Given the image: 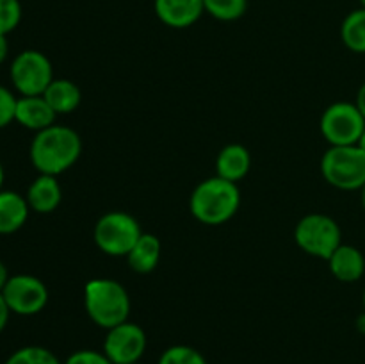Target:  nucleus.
<instances>
[{"label": "nucleus", "mask_w": 365, "mask_h": 364, "mask_svg": "<svg viewBox=\"0 0 365 364\" xmlns=\"http://www.w3.org/2000/svg\"><path fill=\"white\" fill-rule=\"evenodd\" d=\"M82 153V139L73 128L56 125L36 132L31 143V163L39 173L57 175L70 170Z\"/></svg>", "instance_id": "obj_1"}, {"label": "nucleus", "mask_w": 365, "mask_h": 364, "mask_svg": "<svg viewBox=\"0 0 365 364\" xmlns=\"http://www.w3.org/2000/svg\"><path fill=\"white\" fill-rule=\"evenodd\" d=\"M241 206V191L235 182L210 177L200 182L189 200L191 214L205 225H223L235 216Z\"/></svg>", "instance_id": "obj_2"}, {"label": "nucleus", "mask_w": 365, "mask_h": 364, "mask_svg": "<svg viewBox=\"0 0 365 364\" xmlns=\"http://www.w3.org/2000/svg\"><path fill=\"white\" fill-rule=\"evenodd\" d=\"M84 307L93 323L109 330L128 321L130 296L114 278H91L84 288Z\"/></svg>", "instance_id": "obj_3"}, {"label": "nucleus", "mask_w": 365, "mask_h": 364, "mask_svg": "<svg viewBox=\"0 0 365 364\" xmlns=\"http://www.w3.org/2000/svg\"><path fill=\"white\" fill-rule=\"evenodd\" d=\"M324 181L342 191L362 189L365 184V152L359 145L330 146L321 159Z\"/></svg>", "instance_id": "obj_4"}, {"label": "nucleus", "mask_w": 365, "mask_h": 364, "mask_svg": "<svg viewBox=\"0 0 365 364\" xmlns=\"http://www.w3.org/2000/svg\"><path fill=\"white\" fill-rule=\"evenodd\" d=\"M141 234V225L132 214L110 211L98 218L93 231V239L107 256L127 257Z\"/></svg>", "instance_id": "obj_5"}, {"label": "nucleus", "mask_w": 365, "mask_h": 364, "mask_svg": "<svg viewBox=\"0 0 365 364\" xmlns=\"http://www.w3.org/2000/svg\"><path fill=\"white\" fill-rule=\"evenodd\" d=\"M294 239L296 245L305 253L328 261L331 253L342 245V232L331 216L312 213L298 221Z\"/></svg>", "instance_id": "obj_6"}, {"label": "nucleus", "mask_w": 365, "mask_h": 364, "mask_svg": "<svg viewBox=\"0 0 365 364\" xmlns=\"http://www.w3.org/2000/svg\"><path fill=\"white\" fill-rule=\"evenodd\" d=\"M11 82L21 96H39L53 81V68L39 50H24L11 64Z\"/></svg>", "instance_id": "obj_7"}, {"label": "nucleus", "mask_w": 365, "mask_h": 364, "mask_svg": "<svg viewBox=\"0 0 365 364\" xmlns=\"http://www.w3.org/2000/svg\"><path fill=\"white\" fill-rule=\"evenodd\" d=\"M319 128L330 146L356 145L365 128V118L355 103L335 102L321 116Z\"/></svg>", "instance_id": "obj_8"}, {"label": "nucleus", "mask_w": 365, "mask_h": 364, "mask_svg": "<svg viewBox=\"0 0 365 364\" xmlns=\"http://www.w3.org/2000/svg\"><path fill=\"white\" fill-rule=\"evenodd\" d=\"M2 296L11 313L20 316L39 314L48 303V289L45 282L34 275H13L4 285Z\"/></svg>", "instance_id": "obj_9"}, {"label": "nucleus", "mask_w": 365, "mask_h": 364, "mask_svg": "<svg viewBox=\"0 0 365 364\" xmlns=\"http://www.w3.org/2000/svg\"><path fill=\"white\" fill-rule=\"evenodd\" d=\"M146 345L148 339L145 330L138 323L125 321L107 330L102 352L113 364H130L141 360L146 352Z\"/></svg>", "instance_id": "obj_10"}, {"label": "nucleus", "mask_w": 365, "mask_h": 364, "mask_svg": "<svg viewBox=\"0 0 365 364\" xmlns=\"http://www.w3.org/2000/svg\"><path fill=\"white\" fill-rule=\"evenodd\" d=\"M155 14L171 29H187L205 13L203 0H153Z\"/></svg>", "instance_id": "obj_11"}, {"label": "nucleus", "mask_w": 365, "mask_h": 364, "mask_svg": "<svg viewBox=\"0 0 365 364\" xmlns=\"http://www.w3.org/2000/svg\"><path fill=\"white\" fill-rule=\"evenodd\" d=\"M57 113L50 107L45 96H20L16 102V113H14V121L29 131H43L56 123Z\"/></svg>", "instance_id": "obj_12"}, {"label": "nucleus", "mask_w": 365, "mask_h": 364, "mask_svg": "<svg viewBox=\"0 0 365 364\" xmlns=\"http://www.w3.org/2000/svg\"><path fill=\"white\" fill-rule=\"evenodd\" d=\"M25 198L32 211L39 214H50L59 207L63 200V189L57 182V177L39 173V177L29 186Z\"/></svg>", "instance_id": "obj_13"}, {"label": "nucleus", "mask_w": 365, "mask_h": 364, "mask_svg": "<svg viewBox=\"0 0 365 364\" xmlns=\"http://www.w3.org/2000/svg\"><path fill=\"white\" fill-rule=\"evenodd\" d=\"M328 264H330L331 275L346 284L360 280L365 273L364 253L356 246L344 245V243L331 253Z\"/></svg>", "instance_id": "obj_14"}, {"label": "nucleus", "mask_w": 365, "mask_h": 364, "mask_svg": "<svg viewBox=\"0 0 365 364\" xmlns=\"http://www.w3.org/2000/svg\"><path fill=\"white\" fill-rule=\"evenodd\" d=\"M250 168H252V156H250L248 148L239 145V143L227 145L217 153V177L227 178V181L237 184L239 181H242L248 175Z\"/></svg>", "instance_id": "obj_15"}, {"label": "nucleus", "mask_w": 365, "mask_h": 364, "mask_svg": "<svg viewBox=\"0 0 365 364\" xmlns=\"http://www.w3.org/2000/svg\"><path fill=\"white\" fill-rule=\"evenodd\" d=\"M27 198L16 191H0V234L20 231L29 218Z\"/></svg>", "instance_id": "obj_16"}, {"label": "nucleus", "mask_w": 365, "mask_h": 364, "mask_svg": "<svg viewBox=\"0 0 365 364\" xmlns=\"http://www.w3.org/2000/svg\"><path fill=\"white\" fill-rule=\"evenodd\" d=\"M160 259V241L157 236L143 232L141 238L135 241L130 252L127 253V261L135 273H152Z\"/></svg>", "instance_id": "obj_17"}, {"label": "nucleus", "mask_w": 365, "mask_h": 364, "mask_svg": "<svg viewBox=\"0 0 365 364\" xmlns=\"http://www.w3.org/2000/svg\"><path fill=\"white\" fill-rule=\"evenodd\" d=\"M43 96L57 114L73 113L82 102L81 88L68 79H53Z\"/></svg>", "instance_id": "obj_18"}, {"label": "nucleus", "mask_w": 365, "mask_h": 364, "mask_svg": "<svg viewBox=\"0 0 365 364\" xmlns=\"http://www.w3.org/2000/svg\"><path fill=\"white\" fill-rule=\"evenodd\" d=\"M342 43L351 52L365 54V7L351 11L341 25Z\"/></svg>", "instance_id": "obj_19"}, {"label": "nucleus", "mask_w": 365, "mask_h": 364, "mask_svg": "<svg viewBox=\"0 0 365 364\" xmlns=\"http://www.w3.org/2000/svg\"><path fill=\"white\" fill-rule=\"evenodd\" d=\"M205 13L220 21H235L245 16L248 0H203Z\"/></svg>", "instance_id": "obj_20"}, {"label": "nucleus", "mask_w": 365, "mask_h": 364, "mask_svg": "<svg viewBox=\"0 0 365 364\" xmlns=\"http://www.w3.org/2000/svg\"><path fill=\"white\" fill-rule=\"evenodd\" d=\"M4 364H64L59 357L50 352L45 346H21L16 352L11 353Z\"/></svg>", "instance_id": "obj_21"}, {"label": "nucleus", "mask_w": 365, "mask_h": 364, "mask_svg": "<svg viewBox=\"0 0 365 364\" xmlns=\"http://www.w3.org/2000/svg\"><path fill=\"white\" fill-rule=\"evenodd\" d=\"M157 364H207L205 357L187 345H175L164 350Z\"/></svg>", "instance_id": "obj_22"}, {"label": "nucleus", "mask_w": 365, "mask_h": 364, "mask_svg": "<svg viewBox=\"0 0 365 364\" xmlns=\"http://www.w3.org/2000/svg\"><path fill=\"white\" fill-rule=\"evenodd\" d=\"M20 0H0V34H9L20 25Z\"/></svg>", "instance_id": "obj_23"}, {"label": "nucleus", "mask_w": 365, "mask_h": 364, "mask_svg": "<svg viewBox=\"0 0 365 364\" xmlns=\"http://www.w3.org/2000/svg\"><path fill=\"white\" fill-rule=\"evenodd\" d=\"M18 98L6 88L0 84V128L7 127L11 121H14V113H16Z\"/></svg>", "instance_id": "obj_24"}, {"label": "nucleus", "mask_w": 365, "mask_h": 364, "mask_svg": "<svg viewBox=\"0 0 365 364\" xmlns=\"http://www.w3.org/2000/svg\"><path fill=\"white\" fill-rule=\"evenodd\" d=\"M64 364H113L109 357L98 350H77L71 353Z\"/></svg>", "instance_id": "obj_25"}, {"label": "nucleus", "mask_w": 365, "mask_h": 364, "mask_svg": "<svg viewBox=\"0 0 365 364\" xmlns=\"http://www.w3.org/2000/svg\"><path fill=\"white\" fill-rule=\"evenodd\" d=\"M9 314H11L9 307H7L6 300H4L2 293H0V332H2L4 328H6L7 321H9Z\"/></svg>", "instance_id": "obj_26"}, {"label": "nucleus", "mask_w": 365, "mask_h": 364, "mask_svg": "<svg viewBox=\"0 0 365 364\" xmlns=\"http://www.w3.org/2000/svg\"><path fill=\"white\" fill-rule=\"evenodd\" d=\"M355 106L359 107V111L362 113V116L365 118V82L360 86L359 93H356V100H355Z\"/></svg>", "instance_id": "obj_27"}, {"label": "nucleus", "mask_w": 365, "mask_h": 364, "mask_svg": "<svg viewBox=\"0 0 365 364\" xmlns=\"http://www.w3.org/2000/svg\"><path fill=\"white\" fill-rule=\"evenodd\" d=\"M9 54V43H7V34H0V64L6 61Z\"/></svg>", "instance_id": "obj_28"}, {"label": "nucleus", "mask_w": 365, "mask_h": 364, "mask_svg": "<svg viewBox=\"0 0 365 364\" xmlns=\"http://www.w3.org/2000/svg\"><path fill=\"white\" fill-rule=\"evenodd\" d=\"M7 280H9V271H7L6 264H4L2 261H0V293H2L4 285L7 284Z\"/></svg>", "instance_id": "obj_29"}, {"label": "nucleus", "mask_w": 365, "mask_h": 364, "mask_svg": "<svg viewBox=\"0 0 365 364\" xmlns=\"http://www.w3.org/2000/svg\"><path fill=\"white\" fill-rule=\"evenodd\" d=\"M356 328H359L360 334L365 335V310L362 314H360L359 318H356Z\"/></svg>", "instance_id": "obj_30"}, {"label": "nucleus", "mask_w": 365, "mask_h": 364, "mask_svg": "<svg viewBox=\"0 0 365 364\" xmlns=\"http://www.w3.org/2000/svg\"><path fill=\"white\" fill-rule=\"evenodd\" d=\"M356 145L360 146V148L364 150L365 152V128H364V132H362V136H360V139H359V143H356Z\"/></svg>", "instance_id": "obj_31"}, {"label": "nucleus", "mask_w": 365, "mask_h": 364, "mask_svg": "<svg viewBox=\"0 0 365 364\" xmlns=\"http://www.w3.org/2000/svg\"><path fill=\"white\" fill-rule=\"evenodd\" d=\"M4 177H6V173H4V166H2V163H0V191H2V184H4Z\"/></svg>", "instance_id": "obj_32"}, {"label": "nucleus", "mask_w": 365, "mask_h": 364, "mask_svg": "<svg viewBox=\"0 0 365 364\" xmlns=\"http://www.w3.org/2000/svg\"><path fill=\"white\" fill-rule=\"evenodd\" d=\"M360 200H362V207H364V211H365V184H364V188L360 189Z\"/></svg>", "instance_id": "obj_33"}, {"label": "nucleus", "mask_w": 365, "mask_h": 364, "mask_svg": "<svg viewBox=\"0 0 365 364\" xmlns=\"http://www.w3.org/2000/svg\"><path fill=\"white\" fill-rule=\"evenodd\" d=\"M362 300H364V310H365V289H364V296H362Z\"/></svg>", "instance_id": "obj_34"}, {"label": "nucleus", "mask_w": 365, "mask_h": 364, "mask_svg": "<svg viewBox=\"0 0 365 364\" xmlns=\"http://www.w3.org/2000/svg\"><path fill=\"white\" fill-rule=\"evenodd\" d=\"M360 4H362V7H365V0H360Z\"/></svg>", "instance_id": "obj_35"}, {"label": "nucleus", "mask_w": 365, "mask_h": 364, "mask_svg": "<svg viewBox=\"0 0 365 364\" xmlns=\"http://www.w3.org/2000/svg\"><path fill=\"white\" fill-rule=\"evenodd\" d=\"M130 364H139V363H130Z\"/></svg>", "instance_id": "obj_36"}]
</instances>
